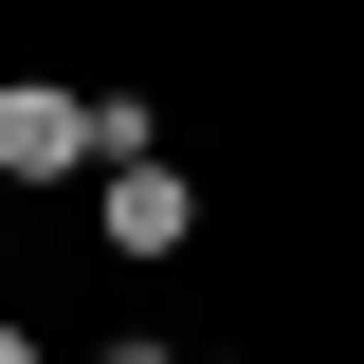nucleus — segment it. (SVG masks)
I'll return each instance as SVG.
<instances>
[{"instance_id": "1", "label": "nucleus", "mask_w": 364, "mask_h": 364, "mask_svg": "<svg viewBox=\"0 0 364 364\" xmlns=\"http://www.w3.org/2000/svg\"><path fill=\"white\" fill-rule=\"evenodd\" d=\"M55 164H109V109L55 91V73H18L0 91V182H55Z\"/></svg>"}, {"instance_id": "2", "label": "nucleus", "mask_w": 364, "mask_h": 364, "mask_svg": "<svg viewBox=\"0 0 364 364\" xmlns=\"http://www.w3.org/2000/svg\"><path fill=\"white\" fill-rule=\"evenodd\" d=\"M182 219H200V182L146 146V164H109V255H182Z\"/></svg>"}, {"instance_id": "3", "label": "nucleus", "mask_w": 364, "mask_h": 364, "mask_svg": "<svg viewBox=\"0 0 364 364\" xmlns=\"http://www.w3.org/2000/svg\"><path fill=\"white\" fill-rule=\"evenodd\" d=\"M91 364H164V346H146V328H109V346H91Z\"/></svg>"}, {"instance_id": "4", "label": "nucleus", "mask_w": 364, "mask_h": 364, "mask_svg": "<svg viewBox=\"0 0 364 364\" xmlns=\"http://www.w3.org/2000/svg\"><path fill=\"white\" fill-rule=\"evenodd\" d=\"M0 364H37V328H0Z\"/></svg>"}]
</instances>
